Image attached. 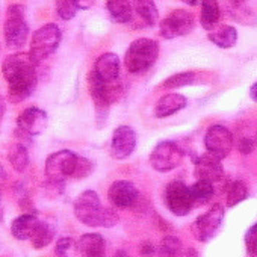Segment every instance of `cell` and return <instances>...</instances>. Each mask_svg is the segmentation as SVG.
I'll list each match as a JSON object with an SVG mask.
<instances>
[{
  "instance_id": "1",
  "label": "cell",
  "mask_w": 257,
  "mask_h": 257,
  "mask_svg": "<svg viewBox=\"0 0 257 257\" xmlns=\"http://www.w3.org/2000/svg\"><path fill=\"white\" fill-rule=\"evenodd\" d=\"M37 62L26 52L8 55L2 62V74L8 85V101L13 104L31 97L38 85Z\"/></svg>"
},
{
  "instance_id": "2",
  "label": "cell",
  "mask_w": 257,
  "mask_h": 257,
  "mask_svg": "<svg viewBox=\"0 0 257 257\" xmlns=\"http://www.w3.org/2000/svg\"><path fill=\"white\" fill-rule=\"evenodd\" d=\"M73 213L76 219L86 227L112 228L119 222V216L113 207L101 204L98 194L94 189L83 191L73 204Z\"/></svg>"
},
{
  "instance_id": "3",
  "label": "cell",
  "mask_w": 257,
  "mask_h": 257,
  "mask_svg": "<svg viewBox=\"0 0 257 257\" xmlns=\"http://www.w3.org/2000/svg\"><path fill=\"white\" fill-rule=\"evenodd\" d=\"M86 82H88L89 95L94 101V109H95V115H97L95 116L97 125L103 127L106 124L112 103L118 101L121 94H122V86H121L119 80H113V82L101 80L94 73V70H89Z\"/></svg>"
},
{
  "instance_id": "4",
  "label": "cell",
  "mask_w": 257,
  "mask_h": 257,
  "mask_svg": "<svg viewBox=\"0 0 257 257\" xmlns=\"http://www.w3.org/2000/svg\"><path fill=\"white\" fill-rule=\"evenodd\" d=\"M159 58V43L152 38H138L125 50L124 65L132 74L149 71Z\"/></svg>"
},
{
  "instance_id": "5",
  "label": "cell",
  "mask_w": 257,
  "mask_h": 257,
  "mask_svg": "<svg viewBox=\"0 0 257 257\" xmlns=\"http://www.w3.org/2000/svg\"><path fill=\"white\" fill-rule=\"evenodd\" d=\"M29 37V25L26 10L20 4H13L7 8L4 22V38L10 49H22Z\"/></svg>"
},
{
  "instance_id": "6",
  "label": "cell",
  "mask_w": 257,
  "mask_h": 257,
  "mask_svg": "<svg viewBox=\"0 0 257 257\" xmlns=\"http://www.w3.org/2000/svg\"><path fill=\"white\" fill-rule=\"evenodd\" d=\"M61 41V28L56 23H47L34 32L29 44V55L37 64H41L58 50Z\"/></svg>"
},
{
  "instance_id": "7",
  "label": "cell",
  "mask_w": 257,
  "mask_h": 257,
  "mask_svg": "<svg viewBox=\"0 0 257 257\" xmlns=\"http://www.w3.org/2000/svg\"><path fill=\"white\" fill-rule=\"evenodd\" d=\"M185 152L174 141L165 140L155 146L150 153V165L158 173H170L182 165Z\"/></svg>"
},
{
  "instance_id": "8",
  "label": "cell",
  "mask_w": 257,
  "mask_h": 257,
  "mask_svg": "<svg viewBox=\"0 0 257 257\" xmlns=\"http://www.w3.org/2000/svg\"><path fill=\"white\" fill-rule=\"evenodd\" d=\"M77 156V153L67 149L50 153L44 164L46 179L55 182H65L67 179H71Z\"/></svg>"
},
{
  "instance_id": "9",
  "label": "cell",
  "mask_w": 257,
  "mask_h": 257,
  "mask_svg": "<svg viewBox=\"0 0 257 257\" xmlns=\"http://www.w3.org/2000/svg\"><path fill=\"white\" fill-rule=\"evenodd\" d=\"M164 201L167 209L174 216H186L195 206L192 201L191 189L182 180H173L165 186Z\"/></svg>"
},
{
  "instance_id": "10",
  "label": "cell",
  "mask_w": 257,
  "mask_h": 257,
  "mask_svg": "<svg viewBox=\"0 0 257 257\" xmlns=\"http://www.w3.org/2000/svg\"><path fill=\"white\" fill-rule=\"evenodd\" d=\"M224 215V207L221 204H213L207 212L197 216V219L191 224V233L194 239L203 243L213 239L222 225Z\"/></svg>"
},
{
  "instance_id": "11",
  "label": "cell",
  "mask_w": 257,
  "mask_h": 257,
  "mask_svg": "<svg viewBox=\"0 0 257 257\" xmlns=\"http://www.w3.org/2000/svg\"><path fill=\"white\" fill-rule=\"evenodd\" d=\"M195 28V17L188 10L171 11L159 25V34L165 40H174L191 34Z\"/></svg>"
},
{
  "instance_id": "12",
  "label": "cell",
  "mask_w": 257,
  "mask_h": 257,
  "mask_svg": "<svg viewBox=\"0 0 257 257\" xmlns=\"http://www.w3.org/2000/svg\"><path fill=\"white\" fill-rule=\"evenodd\" d=\"M233 135L227 127L215 124L207 128L204 135V147L207 155L222 161L228 158V155L233 150Z\"/></svg>"
},
{
  "instance_id": "13",
  "label": "cell",
  "mask_w": 257,
  "mask_h": 257,
  "mask_svg": "<svg viewBox=\"0 0 257 257\" xmlns=\"http://www.w3.org/2000/svg\"><path fill=\"white\" fill-rule=\"evenodd\" d=\"M107 200L115 209H131L140 200V191L131 180H115L107 189Z\"/></svg>"
},
{
  "instance_id": "14",
  "label": "cell",
  "mask_w": 257,
  "mask_h": 257,
  "mask_svg": "<svg viewBox=\"0 0 257 257\" xmlns=\"http://www.w3.org/2000/svg\"><path fill=\"white\" fill-rule=\"evenodd\" d=\"M137 149V134L132 127L119 125L116 127L110 140V156L116 161L131 158Z\"/></svg>"
},
{
  "instance_id": "15",
  "label": "cell",
  "mask_w": 257,
  "mask_h": 257,
  "mask_svg": "<svg viewBox=\"0 0 257 257\" xmlns=\"http://www.w3.org/2000/svg\"><path fill=\"white\" fill-rule=\"evenodd\" d=\"M47 112L41 107L31 106L23 109L17 116V128L20 132L26 134L28 137H38L47 127Z\"/></svg>"
},
{
  "instance_id": "16",
  "label": "cell",
  "mask_w": 257,
  "mask_h": 257,
  "mask_svg": "<svg viewBox=\"0 0 257 257\" xmlns=\"http://www.w3.org/2000/svg\"><path fill=\"white\" fill-rule=\"evenodd\" d=\"M194 176L198 180L216 183L225 177V171H224V167L221 165L219 159H216L210 155H203L194 164Z\"/></svg>"
},
{
  "instance_id": "17",
  "label": "cell",
  "mask_w": 257,
  "mask_h": 257,
  "mask_svg": "<svg viewBox=\"0 0 257 257\" xmlns=\"http://www.w3.org/2000/svg\"><path fill=\"white\" fill-rule=\"evenodd\" d=\"M80 257H106V240L100 233H83L76 240Z\"/></svg>"
},
{
  "instance_id": "18",
  "label": "cell",
  "mask_w": 257,
  "mask_h": 257,
  "mask_svg": "<svg viewBox=\"0 0 257 257\" xmlns=\"http://www.w3.org/2000/svg\"><path fill=\"white\" fill-rule=\"evenodd\" d=\"M119 68H121L119 58L112 52H106V53H101L95 59L92 70L101 80L113 82V80H118L119 77Z\"/></svg>"
},
{
  "instance_id": "19",
  "label": "cell",
  "mask_w": 257,
  "mask_h": 257,
  "mask_svg": "<svg viewBox=\"0 0 257 257\" xmlns=\"http://www.w3.org/2000/svg\"><path fill=\"white\" fill-rule=\"evenodd\" d=\"M188 106V98L179 92H170L162 95L155 107V115L158 118H168Z\"/></svg>"
},
{
  "instance_id": "20",
  "label": "cell",
  "mask_w": 257,
  "mask_h": 257,
  "mask_svg": "<svg viewBox=\"0 0 257 257\" xmlns=\"http://www.w3.org/2000/svg\"><path fill=\"white\" fill-rule=\"evenodd\" d=\"M40 218L37 216V213H22L19 216H16L11 222V234L14 236V239L17 240H29L31 236L34 234L35 228L40 224Z\"/></svg>"
},
{
  "instance_id": "21",
  "label": "cell",
  "mask_w": 257,
  "mask_h": 257,
  "mask_svg": "<svg viewBox=\"0 0 257 257\" xmlns=\"http://www.w3.org/2000/svg\"><path fill=\"white\" fill-rule=\"evenodd\" d=\"M209 73L206 71H194V70H188V71H180L176 73L170 77H167L162 82V88L165 89H177L182 86H188V85H195V83H201L204 79L209 80Z\"/></svg>"
},
{
  "instance_id": "22",
  "label": "cell",
  "mask_w": 257,
  "mask_h": 257,
  "mask_svg": "<svg viewBox=\"0 0 257 257\" xmlns=\"http://www.w3.org/2000/svg\"><path fill=\"white\" fill-rule=\"evenodd\" d=\"M106 10L112 22L125 25L134 19V5L131 0H106Z\"/></svg>"
},
{
  "instance_id": "23",
  "label": "cell",
  "mask_w": 257,
  "mask_h": 257,
  "mask_svg": "<svg viewBox=\"0 0 257 257\" xmlns=\"http://www.w3.org/2000/svg\"><path fill=\"white\" fill-rule=\"evenodd\" d=\"M207 38L219 49H231L237 43V31L230 25H221L207 32Z\"/></svg>"
},
{
  "instance_id": "24",
  "label": "cell",
  "mask_w": 257,
  "mask_h": 257,
  "mask_svg": "<svg viewBox=\"0 0 257 257\" xmlns=\"http://www.w3.org/2000/svg\"><path fill=\"white\" fill-rule=\"evenodd\" d=\"M7 158H8V162H10L11 168L17 174H23L29 168V152H28V147L25 144L19 143V141L13 143L8 147Z\"/></svg>"
},
{
  "instance_id": "25",
  "label": "cell",
  "mask_w": 257,
  "mask_h": 257,
  "mask_svg": "<svg viewBox=\"0 0 257 257\" xmlns=\"http://www.w3.org/2000/svg\"><path fill=\"white\" fill-rule=\"evenodd\" d=\"M219 20H221V8L218 0H201V10H200L201 28L210 32L218 26Z\"/></svg>"
},
{
  "instance_id": "26",
  "label": "cell",
  "mask_w": 257,
  "mask_h": 257,
  "mask_svg": "<svg viewBox=\"0 0 257 257\" xmlns=\"http://www.w3.org/2000/svg\"><path fill=\"white\" fill-rule=\"evenodd\" d=\"M134 14L138 16L143 26L152 28L159 22V11L153 0H134Z\"/></svg>"
},
{
  "instance_id": "27",
  "label": "cell",
  "mask_w": 257,
  "mask_h": 257,
  "mask_svg": "<svg viewBox=\"0 0 257 257\" xmlns=\"http://www.w3.org/2000/svg\"><path fill=\"white\" fill-rule=\"evenodd\" d=\"M56 239V227L52 222L40 221L34 234L31 236V245L34 249H44Z\"/></svg>"
},
{
  "instance_id": "28",
  "label": "cell",
  "mask_w": 257,
  "mask_h": 257,
  "mask_svg": "<svg viewBox=\"0 0 257 257\" xmlns=\"http://www.w3.org/2000/svg\"><path fill=\"white\" fill-rule=\"evenodd\" d=\"M189 189H191V195H192V201L195 207L209 203L215 194L213 183L206 182V180H197L192 186H189Z\"/></svg>"
},
{
  "instance_id": "29",
  "label": "cell",
  "mask_w": 257,
  "mask_h": 257,
  "mask_svg": "<svg viewBox=\"0 0 257 257\" xmlns=\"http://www.w3.org/2000/svg\"><path fill=\"white\" fill-rule=\"evenodd\" d=\"M248 186L243 180H236L227 188V195H225V206L227 207H234L245 201L248 198Z\"/></svg>"
},
{
  "instance_id": "30",
  "label": "cell",
  "mask_w": 257,
  "mask_h": 257,
  "mask_svg": "<svg viewBox=\"0 0 257 257\" xmlns=\"http://www.w3.org/2000/svg\"><path fill=\"white\" fill-rule=\"evenodd\" d=\"M182 240L176 236H165L158 248L159 257H180L182 255Z\"/></svg>"
},
{
  "instance_id": "31",
  "label": "cell",
  "mask_w": 257,
  "mask_h": 257,
  "mask_svg": "<svg viewBox=\"0 0 257 257\" xmlns=\"http://www.w3.org/2000/svg\"><path fill=\"white\" fill-rule=\"evenodd\" d=\"M55 8L58 16L64 20V22H70L76 17L79 8L76 0H55Z\"/></svg>"
},
{
  "instance_id": "32",
  "label": "cell",
  "mask_w": 257,
  "mask_h": 257,
  "mask_svg": "<svg viewBox=\"0 0 257 257\" xmlns=\"http://www.w3.org/2000/svg\"><path fill=\"white\" fill-rule=\"evenodd\" d=\"M77 248L76 240L71 236H62L55 243V255L56 257H74Z\"/></svg>"
},
{
  "instance_id": "33",
  "label": "cell",
  "mask_w": 257,
  "mask_h": 257,
  "mask_svg": "<svg viewBox=\"0 0 257 257\" xmlns=\"http://www.w3.org/2000/svg\"><path fill=\"white\" fill-rule=\"evenodd\" d=\"M92 171H94V164L89 159H86L85 156H77L71 179L73 180H83V179L89 177Z\"/></svg>"
},
{
  "instance_id": "34",
  "label": "cell",
  "mask_w": 257,
  "mask_h": 257,
  "mask_svg": "<svg viewBox=\"0 0 257 257\" xmlns=\"http://www.w3.org/2000/svg\"><path fill=\"white\" fill-rule=\"evenodd\" d=\"M245 249L248 257H257V222L245 233Z\"/></svg>"
},
{
  "instance_id": "35",
  "label": "cell",
  "mask_w": 257,
  "mask_h": 257,
  "mask_svg": "<svg viewBox=\"0 0 257 257\" xmlns=\"http://www.w3.org/2000/svg\"><path fill=\"white\" fill-rule=\"evenodd\" d=\"M44 192L49 198H58L59 195L64 194V188H65V182H55V180H49L46 179L44 185Z\"/></svg>"
},
{
  "instance_id": "36",
  "label": "cell",
  "mask_w": 257,
  "mask_h": 257,
  "mask_svg": "<svg viewBox=\"0 0 257 257\" xmlns=\"http://www.w3.org/2000/svg\"><path fill=\"white\" fill-rule=\"evenodd\" d=\"M236 147H237V152H239L240 155L246 156V155H251V153H252V150H254V147H255V141L251 140V138L243 137V138H240V140L237 141Z\"/></svg>"
},
{
  "instance_id": "37",
  "label": "cell",
  "mask_w": 257,
  "mask_h": 257,
  "mask_svg": "<svg viewBox=\"0 0 257 257\" xmlns=\"http://www.w3.org/2000/svg\"><path fill=\"white\" fill-rule=\"evenodd\" d=\"M156 252H158V249H156L155 243L150 242V240H144L140 245V254H141V257H153Z\"/></svg>"
},
{
  "instance_id": "38",
  "label": "cell",
  "mask_w": 257,
  "mask_h": 257,
  "mask_svg": "<svg viewBox=\"0 0 257 257\" xmlns=\"http://www.w3.org/2000/svg\"><path fill=\"white\" fill-rule=\"evenodd\" d=\"M76 4H77L79 10L88 11V10H91L95 5V0H76Z\"/></svg>"
},
{
  "instance_id": "39",
  "label": "cell",
  "mask_w": 257,
  "mask_h": 257,
  "mask_svg": "<svg viewBox=\"0 0 257 257\" xmlns=\"http://www.w3.org/2000/svg\"><path fill=\"white\" fill-rule=\"evenodd\" d=\"M5 112H7V103H5V98L0 95V122L4 121Z\"/></svg>"
},
{
  "instance_id": "40",
  "label": "cell",
  "mask_w": 257,
  "mask_h": 257,
  "mask_svg": "<svg viewBox=\"0 0 257 257\" xmlns=\"http://www.w3.org/2000/svg\"><path fill=\"white\" fill-rule=\"evenodd\" d=\"M249 97L254 103H257V82H254L249 88Z\"/></svg>"
},
{
  "instance_id": "41",
  "label": "cell",
  "mask_w": 257,
  "mask_h": 257,
  "mask_svg": "<svg viewBox=\"0 0 257 257\" xmlns=\"http://www.w3.org/2000/svg\"><path fill=\"white\" fill-rule=\"evenodd\" d=\"M185 257H200V254L195 248H188L185 251Z\"/></svg>"
},
{
  "instance_id": "42",
  "label": "cell",
  "mask_w": 257,
  "mask_h": 257,
  "mask_svg": "<svg viewBox=\"0 0 257 257\" xmlns=\"http://www.w3.org/2000/svg\"><path fill=\"white\" fill-rule=\"evenodd\" d=\"M228 2H230V5H231L233 8H240V7L246 2V0H228Z\"/></svg>"
},
{
  "instance_id": "43",
  "label": "cell",
  "mask_w": 257,
  "mask_h": 257,
  "mask_svg": "<svg viewBox=\"0 0 257 257\" xmlns=\"http://www.w3.org/2000/svg\"><path fill=\"white\" fill-rule=\"evenodd\" d=\"M112 257H131V254H128L127 251H124V249H118V251L113 252Z\"/></svg>"
},
{
  "instance_id": "44",
  "label": "cell",
  "mask_w": 257,
  "mask_h": 257,
  "mask_svg": "<svg viewBox=\"0 0 257 257\" xmlns=\"http://www.w3.org/2000/svg\"><path fill=\"white\" fill-rule=\"evenodd\" d=\"M182 2H183V4H186L188 7H195V5L200 2V0H182Z\"/></svg>"
},
{
  "instance_id": "45",
  "label": "cell",
  "mask_w": 257,
  "mask_h": 257,
  "mask_svg": "<svg viewBox=\"0 0 257 257\" xmlns=\"http://www.w3.org/2000/svg\"><path fill=\"white\" fill-rule=\"evenodd\" d=\"M255 143H257V138H255Z\"/></svg>"
},
{
  "instance_id": "46",
  "label": "cell",
  "mask_w": 257,
  "mask_h": 257,
  "mask_svg": "<svg viewBox=\"0 0 257 257\" xmlns=\"http://www.w3.org/2000/svg\"><path fill=\"white\" fill-rule=\"evenodd\" d=\"M0 200H2V197H0Z\"/></svg>"
}]
</instances>
